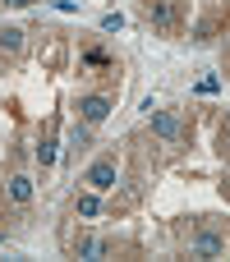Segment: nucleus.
I'll use <instances>...</instances> for the list:
<instances>
[{"instance_id":"423d86ee","label":"nucleus","mask_w":230,"mask_h":262,"mask_svg":"<svg viewBox=\"0 0 230 262\" xmlns=\"http://www.w3.org/2000/svg\"><path fill=\"white\" fill-rule=\"evenodd\" d=\"M78 216H83V221L101 216V193H97V189H83V193H78Z\"/></svg>"},{"instance_id":"0eeeda50","label":"nucleus","mask_w":230,"mask_h":262,"mask_svg":"<svg viewBox=\"0 0 230 262\" xmlns=\"http://www.w3.org/2000/svg\"><path fill=\"white\" fill-rule=\"evenodd\" d=\"M0 55H23V32L18 28H0Z\"/></svg>"},{"instance_id":"6e6552de","label":"nucleus","mask_w":230,"mask_h":262,"mask_svg":"<svg viewBox=\"0 0 230 262\" xmlns=\"http://www.w3.org/2000/svg\"><path fill=\"white\" fill-rule=\"evenodd\" d=\"M171 18H175V5L171 0H152V23L157 28H171Z\"/></svg>"},{"instance_id":"7ed1b4c3","label":"nucleus","mask_w":230,"mask_h":262,"mask_svg":"<svg viewBox=\"0 0 230 262\" xmlns=\"http://www.w3.org/2000/svg\"><path fill=\"white\" fill-rule=\"evenodd\" d=\"M111 111H115V101H111L106 92H88V97H78V120H83V124H92V129H97Z\"/></svg>"},{"instance_id":"1a4fd4ad","label":"nucleus","mask_w":230,"mask_h":262,"mask_svg":"<svg viewBox=\"0 0 230 262\" xmlns=\"http://www.w3.org/2000/svg\"><path fill=\"white\" fill-rule=\"evenodd\" d=\"M88 143H92V124H74V129H69V147L78 152V147H88Z\"/></svg>"},{"instance_id":"20e7f679","label":"nucleus","mask_w":230,"mask_h":262,"mask_svg":"<svg viewBox=\"0 0 230 262\" xmlns=\"http://www.w3.org/2000/svg\"><path fill=\"white\" fill-rule=\"evenodd\" d=\"M221 253H226V235H217L207 226L189 239V258H221Z\"/></svg>"},{"instance_id":"f03ea898","label":"nucleus","mask_w":230,"mask_h":262,"mask_svg":"<svg viewBox=\"0 0 230 262\" xmlns=\"http://www.w3.org/2000/svg\"><path fill=\"white\" fill-rule=\"evenodd\" d=\"M148 124H152V134H157L166 147H180V143H184V124H180L175 111H148Z\"/></svg>"},{"instance_id":"9b49d317","label":"nucleus","mask_w":230,"mask_h":262,"mask_svg":"<svg viewBox=\"0 0 230 262\" xmlns=\"http://www.w3.org/2000/svg\"><path fill=\"white\" fill-rule=\"evenodd\" d=\"M120 28H124V14H106L101 18V32H120Z\"/></svg>"},{"instance_id":"9d476101","label":"nucleus","mask_w":230,"mask_h":262,"mask_svg":"<svg viewBox=\"0 0 230 262\" xmlns=\"http://www.w3.org/2000/svg\"><path fill=\"white\" fill-rule=\"evenodd\" d=\"M37 161H41V170L55 161V143H37Z\"/></svg>"},{"instance_id":"39448f33","label":"nucleus","mask_w":230,"mask_h":262,"mask_svg":"<svg viewBox=\"0 0 230 262\" xmlns=\"http://www.w3.org/2000/svg\"><path fill=\"white\" fill-rule=\"evenodd\" d=\"M32 193H37V180H32V175H9L5 198H9L14 207H28V203H32Z\"/></svg>"},{"instance_id":"ddd939ff","label":"nucleus","mask_w":230,"mask_h":262,"mask_svg":"<svg viewBox=\"0 0 230 262\" xmlns=\"http://www.w3.org/2000/svg\"><path fill=\"white\" fill-rule=\"evenodd\" d=\"M9 5H32V0H9Z\"/></svg>"},{"instance_id":"f8f14e48","label":"nucleus","mask_w":230,"mask_h":262,"mask_svg":"<svg viewBox=\"0 0 230 262\" xmlns=\"http://www.w3.org/2000/svg\"><path fill=\"white\" fill-rule=\"evenodd\" d=\"M217 143H221V157H226V152H230V120L221 124V134H217Z\"/></svg>"},{"instance_id":"f257e3e1","label":"nucleus","mask_w":230,"mask_h":262,"mask_svg":"<svg viewBox=\"0 0 230 262\" xmlns=\"http://www.w3.org/2000/svg\"><path fill=\"white\" fill-rule=\"evenodd\" d=\"M83 184L97 189V193H111V189L120 184V166H115V157H97V161L83 170Z\"/></svg>"}]
</instances>
